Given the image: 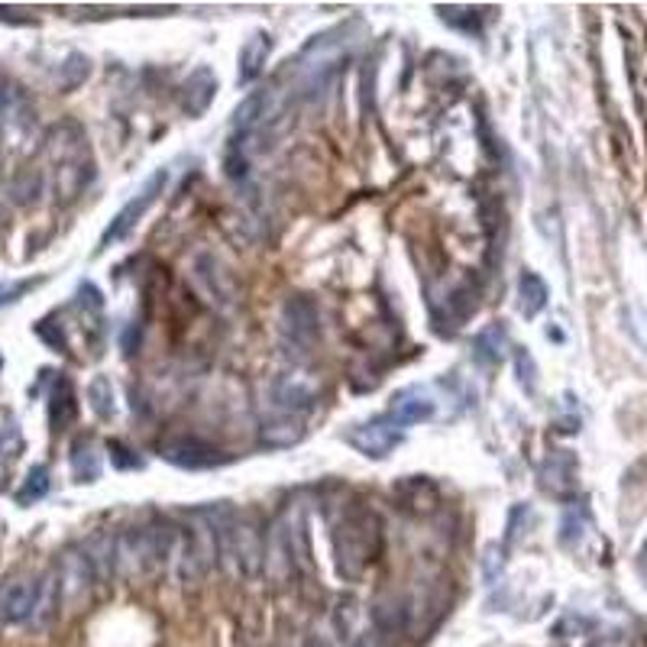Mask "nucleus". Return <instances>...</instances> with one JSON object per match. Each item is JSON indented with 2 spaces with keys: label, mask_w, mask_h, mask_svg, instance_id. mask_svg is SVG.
I'll list each match as a JSON object with an SVG mask.
<instances>
[{
  "label": "nucleus",
  "mask_w": 647,
  "mask_h": 647,
  "mask_svg": "<svg viewBox=\"0 0 647 647\" xmlns=\"http://www.w3.org/2000/svg\"><path fill=\"white\" fill-rule=\"evenodd\" d=\"M350 26H337L330 33L315 36L298 56L295 62H289L285 75L279 78V85H269L279 108L292 117V110L298 105H312L318 101L324 91L333 85L337 72L343 69L346 56H350Z\"/></svg>",
  "instance_id": "nucleus-1"
},
{
  "label": "nucleus",
  "mask_w": 647,
  "mask_h": 647,
  "mask_svg": "<svg viewBox=\"0 0 647 647\" xmlns=\"http://www.w3.org/2000/svg\"><path fill=\"white\" fill-rule=\"evenodd\" d=\"M49 166H52V192L59 205L75 202L95 182L98 162L88 146V136L75 123H59L46 139Z\"/></svg>",
  "instance_id": "nucleus-2"
},
{
  "label": "nucleus",
  "mask_w": 647,
  "mask_h": 647,
  "mask_svg": "<svg viewBox=\"0 0 647 647\" xmlns=\"http://www.w3.org/2000/svg\"><path fill=\"white\" fill-rule=\"evenodd\" d=\"M175 550H179V528L166 522H152L113 538V566L120 576L143 579L152 576L166 560H172Z\"/></svg>",
  "instance_id": "nucleus-3"
},
{
  "label": "nucleus",
  "mask_w": 647,
  "mask_h": 647,
  "mask_svg": "<svg viewBox=\"0 0 647 647\" xmlns=\"http://www.w3.org/2000/svg\"><path fill=\"white\" fill-rule=\"evenodd\" d=\"M379 547H382L379 518L363 509H350L333 525V563L343 579H359L363 570L376 560Z\"/></svg>",
  "instance_id": "nucleus-4"
},
{
  "label": "nucleus",
  "mask_w": 647,
  "mask_h": 647,
  "mask_svg": "<svg viewBox=\"0 0 647 647\" xmlns=\"http://www.w3.org/2000/svg\"><path fill=\"white\" fill-rule=\"evenodd\" d=\"M217 550H220L217 528L211 525L208 512H202L198 518H192V525L179 528V550H175L179 553V576L185 583H198L211 570Z\"/></svg>",
  "instance_id": "nucleus-5"
},
{
  "label": "nucleus",
  "mask_w": 647,
  "mask_h": 647,
  "mask_svg": "<svg viewBox=\"0 0 647 647\" xmlns=\"http://www.w3.org/2000/svg\"><path fill=\"white\" fill-rule=\"evenodd\" d=\"M0 136L16 152L33 149V143L39 139V123H36L33 101L13 82H0Z\"/></svg>",
  "instance_id": "nucleus-6"
},
{
  "label": "nucleus",
  "mask_w": 647,
  "mask_h": 647,
  "mask_svg": "<svg viewBox=\"0 0 647 647\" xmlns=\"http://www.w3.org/2000/svg\"><path fill=\"white\" fill-rule=\"evenodd\" d=\"M315 399H318V379L305 369H282L276 379H272V389H269V408H272V418H298L305 422V415L315 408Z\"/></svg>",
  "instance_id": "nucleus-7"
},
{
  "label": "nucleus",
  "mask_w": 647,
  "mask_h": 647,
  "mask_svg": "<svg viewBox=\"0 0 647 647\" xmlns=\"http://www.w3.org/2000/svg\"><path fill=\"white\" fill-rule=\"evenodd\" d=\"M166 182H169V169H156V172L136 188V195H133L108 223V230H105V236H101V249H108L113 243H123V240L136 230V223L143 220V215H146V211L156 205V198L166 192Z\"/></svg>",
  "instance_id": "nucleus-8"
},
{
  "label": "nucleus",
  "mask_w": 647,
  "mask_h": 647,
  "mask_svg": "<svg viewBox=\"0 0 647 647\" xmlns=\"http://www.w3.org/2000/svg\"><path fill=\"white\" fill-rule=\"evenodd\" d=\"M279 330L282 337L298 346V350H312L321 337V318H318V308L308 295H295L282 305V315H279Z\"/></svg>",
  "instance_id": "nucleus-9"
},
{
  "label": "nucleus",
  "mask_w": 647,
  "mask_h": 647,
  "mask_svg": "<svg viewBox=\"0 0 647 647\" xmlns=\"http://www.w3.org/2000/svg\"><path fill=\"white\" fill-rule=\"evenodd\" d=\"M298 557H302V544H298L295 515L285 512V515L272 525V535L266 540V560L272 563V576H276V579H289V576L298 570Z\"/></svg>",
  "instance_id": "nucleus-10"
},
{
  "label": "nucleus",
  "mask_w": 647,
  "mask_h": 647,
  "mask_svg": "<svg viewBox=\"0 0 647 647\" xmlns=\"http://www.w3.org/2000/svg\"><path fill=\"white\" fill-rule=\"evenodd\" d=\"M56 573H59V586H62V606L85 599L95 589V583H98V570H95L91 557L85 553V547L65 550L59 566H56Z\"/></svg>",
  "instance_id": "nucleus-11"
},
{
  "label": "nucleus",
  "mask_w": 647,
  "mask_h": 647,
  "mask_svg": "<svg viewBox=\"0 0 647 647\" xmlns=\"http://www.w3.org/2000/svg\"><path fill=\"white\" fill-rule=\"evenodd\" d=\"M402 440H405V428H399L389 415L373 418V422H366V425H356L353 431L346 434V443H353V447H356L363 456H369V460L389 456Z\"/></svg>",
  "instance_id": "nucleus-12"
},
{
  "label": "nucleus",
  "mask_w": 647,
  "mask_h": 647,
  "mask_svg": "<svg viewBox=\"0 0 647 647\" xmlns=\"http://www.w3.org/2000/svg\"><path fill=\"white\" fill-rule=\"evenodd\" d=\"M162 456L179 466V469H215L220 463H227L223 450L211 447L208 440H198V437H175L162 447Z\"/></svg>",
  "instance_id": "nucleus-13"
},
{
  "label": "nucleus",
  "mask_w": 647,
  "mask_h": 647,
  "mask_svg": "<svg viewBox=\"0 0 647 647\" xmlns=\"http://www.w3.org/2000/svg\"><path fill=\"white\" fill-rule=\"evenodd\" d=\"M36 602V579H7L0 586V625H26Z\"/></svg>",
  "instance_id": "nucleus-14"
},
{
  "label": "nucleus",
  "mask_w": 647,
  "mask_h": 647,
  "mask_svg": "<svg viewBox=\"0 0 647 647\" xmlns=\"http://www.w3.org/2000/svg\"><path fill=\"white\" fill-rule=\"evenodd\" d=\"M59 609H62V586H59V573L49 570L36 579V602H33V615L26 625L36 632H46L56 622Z\"/></svg>",
  "instance_id": "nucleus-15"
},
{
  "label": "nucleus",
  "mask_w": 647,
  "mask_h": 647,
  "mask_svg": "<svg viewBox=\"0 0 647 647\" xmlns=\"http://www.w3.org/2000/svg\"><path fill=\"white\" fill-rule=\"evenodd\" d=\"M437 415V402H434L428 392L422 389H405L392 399L389 405V418L399 425V428H412V425H425Z\"/></svg>",
  "instance_id": "nucleus-16"
},
{
  "label": "nucleus",
  "mask_w": 647,
  "mask_h": 647,
  "mask_svg": "<svg viewBox=\"0 0 647 647\" xmlns=\"http://www.w3.org/2000/svg\"><path fill=\"white\" fill-rule=\"evenodd\" d=\"M540 476V489L553 492V496H566L573 492L576 486V456L566 453V450H557L550 453L538 469Z\"/></svg>",
  "instance_id": "nucleus-17"
},
{
  "label": "nucleus",
  "mask_w": 647,
  "mask_h": 647,
  "mask_svg": "<svg viewBox=\"0 0 647 647\" xmlns=\"http://www.w3.org/2000/svg\"><path fill=\"white\" fill-rule=\"evenodd\" d=\"M505 356H509V330H505V324H486V327L473 337V359H476V366L492 369V366H499Z\"/></svg>",
  "instance_id": "nucleus-18"
},
{
  "label": "nucleus",
  "mask_w": 647,
  "mask_h": 647,
  "mask_svg": "<svg viewBox=\"0 0 647 647\" xmlns=\"http://www.w3.org/2000/svg\"><path fill=\"white\" fill-rule=\"evenodd\" d=\"M215 91H217L215 72H211L208 65H202V69H198V72H192V75H188V82L182 85V95H179L182 110H185L188 117H202L205 110L211 108Z\"/></svg>",
  "instance_id": "nucleus-19"
},
{
  "label": "nucleus",
  "mask_w": 647,
  "mask_h": 647,
  "mask_svg": "<svg viewBox=\"0 0 647 647\" xmlns=\"http://www.w3.org/2000/svg\"><path fill=\"white\" fill-rule=\"evenodd\" d=\"M269 52H272L269 33H266V29H256V33L243 42V49H240V85H249L253 78H259V72H263Z\"/></svg>",
  "instance_id": "nucleus-20"
},
{
  "label": "nucleus",
  "mask_w": 647,
  "mask_h": 647,
  "mask_svg": "<svg viewBox=\"0 0 647 647\" xmlns=\"http://www.w3.org/2000/svg\"><path fill=\"white\" fill-rule=\"evenodd\" d=\"M105 473V460L101 450L91 437H78L72 443V476L75 483H98Z\"/></svg>",
  "instance_id": "nucleus-21"
},
{
  "label": "nucleus",
  "mask_w": 647,
  "mask_h": 647,
  "mask_svg": "<svg viewBox=\"0 0 647 647\" xmlns=\"http://www.w3.org/2000/svg\"><path fill=\"white\" fill-rule=\"evenodd\" d=\"M75 422V392L69 386V379H56L52 392H49V428L59 434L65 431Z\"/></svg>",
  "instance_id": "nucleus-22"
},
{
  "label": "nucleus",
  "mask_w": 647,
  "mask_h": 647,
  "mask_svg": "<svg viewBox=\"0 0 647 647\" xmlns=\"http://www.w3.org/2000/svg\"><path fill=\"white\" fill-rule=\"evenodd\" d=\"M305 437V422L298 418H266L263 422V443L266 447H292Z\"/></svg>",
  "instance_id": "nucleus-23"
},
{
  "label": "nucleus",
  "mask_w": 647,
  "mask_h": 647,
  "mask_svg": "<svg viewBox=\"0 0 647 647\" xmlns=\"http://www.w3.org/2000/svg\"><path fill=\"white\" fill-rule=\"evenodd\" d=\"M518 308H522L525 318H538L540 312L547 308V285L535 272H525L522 282H518Z\"/></svg>",
  "instance_id": "nucleus-24"
},
{
  "label": "nucleus",
  "mask_w": 647,
  "mask_h": 647,
  "mask_svg": "<svg viewBox=\"0 0 647 647\" xmlns=\"http://www.w3.org/2000/svg\"><path fill=\"white\" fill-rule=\"evenodd\" d=\"M586 528H589V509H586V502H576V505H570V509L563 512L557 540H560L563 547H576V544L583 540V535H586Z\"/></svg>",
  "instance_id": "nucleus-25"
},
{
  "label": "nucleus",
  "mask_w": 647,
  "mask_h": 647,
  "mask_svg": "<svg viewBox=\"0 0 647 647\" xmlns=\"http://www.w3.org/2000/svg\"><path fill=\"white\" fill-rule=\"evenodd\" d=\"M49 496V469L46 466H33L23 479V486L16 489V502L20 505H33L39 499Z\"/></svg>",
  "instance_id": "nucleus-26"
},
{
  "label": "nucleus",
  "mask_w": 647,
  "mask_h": 647,
  "mask_svg": "<svg viewBox=\"0 0 647 647\" xmlns=\"http://www.w3.org/2000/svg\"><path fill=\"white\" fill-rule=\"evenodd\" d=\"M88 399H91V412L101 418V422H110L117 405H113V389H110L108 376H95V382L88 386Z\"/></svg>",
  "instance_id": "nucleus-27"
},
{
  "label": "nucleus",
  "mask_w": 647,
  "mask_h": 647,
  "mask_svg": "<svg viewBox=\"0 0 647 647\" xmlns=\"http://www.w3.org/2000/svg\"><path fill=\"white\" fill-rule=\"evenodd\" d=\"M20 447H23V437H20L16 418L13 415H0V456L13 460V456H20Z\"/></svg>",
  "instance_id": "nucleus-28"
},
{
  "label": "nucleus",
  "mask_w": 647,
  "mask_h": 647,
  "mask_svg": "<svg viewBox=\"0 0 647 647\" xmlns=\"http://www.w3.org/2000/svg\"><path fill=\"white\" fill-rule=\"evenodd\" d=\"M515 376H518V386L528 392V395H535V386H538V366H535V359H532V353L528 350H515Z\"/></svg>",
  "instance_id": "nucleus-29"
},
{
  "label": "nucleus",
  "mask_w": 647,
  "mask_h": 647,
  "mask_svg": "<svg viewBox=\"0 0 647 647\" xmlns=\"http://www.w3.org/2000/svg\"><path fill=\"white\" fill-rule=\"evenodd\" d=\"M110 463H113L117 469H139V466H143V460H139L126 443H117V440H110Z\"/></svg>",
  "instance_id": "nucleus-30"
},
{
  "label": "nucleus",
  "mask_w": 647,
  "mask_h": 647,
  "mask_svg": "<svg viewBox=\"0 0 647 647\" xmlns=\"http://www.w3.org/2000/svg\"><path fill=\"white\" fill-rule=\"evenodd\" d=\"M36 282L33 279H23V282H0V308L3 305H13V302H20L29 289H33Z\"/></svg>",
  "instance_id": "nucleus-31"
},
{
  "label": "nucleus",
  "mask_w": 647,
  "mask_h": 647,
  "mask_svg": "<svg viewBox=\"0 0 647 647\" xmlns=\"http://www.w3.org/2000/svg\"><path fill=\"white\" fill-rule=\"evenodd\" d=\"M499 570H502L499 547H496V544H489V547H486V557H483V576H486V583H496Z\"/></svg>",
  "instance_id": "nucleus-32"
},
{
  "label": "nucleus",
  "mask_w": 647,
  "mask_h": 647,
  "mask_svg": "<svg viewBox=\"0 0 647 647\" xmlns=\"http://www.w3.org/2000/svg\"><path fill=\"white\" fill-rule=\"evenodd\" d=\"M36 333H39V337H42V340H46V343H49L52 350H62V346H65V340H62V333L56 330V324H52V321H42V324H39V327H36Z\"/></svg>",
  "instance_id": "nucleus-33"
},
{
  "label": "nucleus",
  "mask_w": 647,
  "mask_h": 647,
  "mask_svg": "<svg viewBox=\"0 0 647 647\" xmlns=\"http://www.w3.org/2000/svg\"><path fill=\"white\" fill-rule=\"evenodd\" d=\"M120 346H123L126 353H136V324H130V327H126V333H123Z\"/></svg>",
  "instance_id": "nucleus-34"
},
{
  "label": "nucleus",
  "mask_w": 647,
  "mask_h": 647,
  "mask_svg": "<svg viewBox=\"0 0 647 647\" xmlns=\"http://www.w3.org/2000/svg\"><path fill=\"white\" fill-rule=\"evenodd\" d=\"M638 566H642V573L647 576V544L642 547V553H638Z\"/></svg>",
  "instance_id": "nucleus-35"
},
{
  "label": "nucleus",
  "mask_w": 647,
  "mask_h": 647,
  "mask_svg": "<svg viewBox=\"0 0 647 647\" xmlns=\"http://www.w3.org/2000/svg\"><path fill=\"white\" fill-rule=\"evenodd\" d=\"M589 647H615V645H612V642H593Z\"/></svg>",
  "instance_id": "nucleus-36"
},
{
  "label": "nucleus",
  "mask_w": 647,
  "mask_h": 647,
  "mask_svg": "<svg viewBox=\"0 0 647 647\" xmlns=\"http://www.w3.org/2000/svg\"><path fill=\"white\" fill-rule=\"evenodd\" d=\"M305 647H321V645H305Z\"/></svg>",
  "instance_id": "nucleus-37"
}]
</instances>
